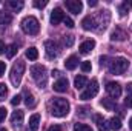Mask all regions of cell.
Instances as JSON below:
<instances>
[{"mask_svg":"<svg viewBox=\"0 0 132 131\" xmlns=\"http://www.w3.org/2000/svg\"><path fill=\"white\" fill-rule=\"evenodd\" d=\"M69 113V102L63 97H55L51 102V114L54 117H65Z\"/></svg>","mask_w":132,"mask_h":131,"instance_id":"1","label":"cell"},{"mask_svg":"<svg viewBox=\"0 0 132 131\" xmlns=\"http://www.w3.org/2000/svg\"><path fill=\"white\" fill-rule=\"evenodd\" d=\"M23 74H25V62L17 60V62L14 63V66H12V69H11V74H9L11 83H12L14 86H19L20 82H22Z\"/></svg>","mask_w":132,"mask_h":131,"instance_id":"2","label":"cell"},{"mask_svg":"<svg viewBox=\"0 0 132 131\" xmlns=\"http://www.w3.org/2000/svg\"><path fill=\"white\" fill-rule=\"evenodd\" d=\"M31 76L32 79L37 82V85L40 88H43L46 85V80H48V74H46V68L43 65H34L31 68Z\"/></svg>","mask_w":132,"mask_h":131,"instance_id":"3","label":"cell"},{"mask_svg":"<svg viewBox=\"0 0 132 131\" xmlns=\"http://www.w3.org/2000/svg\"><path fill=\"white\" fill-rule=\"evenodd\" d=\"M22 30H23L26 34H29V35L37 34V33H38V30H40L38 20H37L35 17H32V16L25 17V19L22 20Z\"/></svg>","mask_w":132,"mask_h":131,"instance_id":"4","label":"cell"},{"mask_svg":"<svg viewBox=\"0 0 132 131\" xmlns=\"http://www.w3.org/2000/svg\"><path fill=\"white\" fill-rule=\"evenodd\" d=\"M128 66H129V62H128L125 57H117V59H114V60L111 62L109 71H111L112 74H118V76H120V74L126 72Z\"/></svg>","mask_w":132,"mask_h":131,"instance_id":"5","label":"cell"},{"mask_svg":"<svg viewBox=\"0 0 132 131\" xmlns=\"http://www.w3.org/2000/svg\"><path fill=\"white\" fill-rule=\"evenodd\" d=\"M45 49H46L48 57L54 59V57H57V56L60 54L62 46H60V43L55 42V40H46V42H45Z\"/></svg>","mask_w":132,"mask_h":131,"instance_id":"6","label":"cell"},{"mask_svg":"<svg viewBox=\"0 0 132 131\" xmlns=\"http://www.w3.org/2000/svg\"><path fill=\"white\" fill-rule=\"evenodd\" d=\"M97 93H98V82H97L95 79H92V80H91V83L88 85V88L81 93L80 99H81V100H89V99L95 97V96H97Z\"/></svg>","mask_w":132,"mask_h":131,"instance_id":"7","label":"cell"},{"mask_svg":"<svg viewBox=\"0 0 132 131\" xmlns=\"http://www.w3.org/2000/svg\"><path fill=\"white\" fill-rule=\"evenodd\" d=\"M106 93L112 99H118L121 96V85L117 83V82H109L106 85Z\"/></svg>","mask_w":132,"mask_h":131,"instance_id":"8","label":"cell"},{"mask_svg":"<svg viewBox=\"0 0 132 131\" xmlns=\"http://www.w3.org/2000/svg\"><path fill=\"white\" fill-rule=\"evenodd\" d=\"M65 5L69 9V12H72V14H78L83 9V3L80 0H65Z\"/></svg>","mask_w":132,"mask_h":131,"instance_id":"9","label":"cell"},{"mask_svg":"<svg viewBox=\"0 0 132 131\" xmlns=\"http://www.w3.org/2000/svg\"><path fill=\"white\" fill-rule=\"evenodd\" d=\"M63 19H65V14H63V11L60 8H55L51 12V23L52 25H59L60 22H63Z\"/></svg>","mask_w":132,"mask_h":131,"instance_id":"10","label":"cell"},{"mask_svg":"<svg viewBox=\"0 0 132 131\" xmlns=\"http://www.w3.org/2000/svg\"><path fill=\"white\" fill-rule=\"evenodd\" d=\"M97 19H94V17H91V16H88V17H85L83 20H81V26H83V30H86V31H91V30H95L97 26Z\"/></svg>","mask_w":132,"mask_h":131,"instance_id":"11","label":"cell"},{"mask_svg":"<svg viewBox=\"0 0 132 131\" xmlns=\"http://www.w3.org/2000/svg\"><path fill=\"white\" fill-rule=\"evenodd\" d=\"M68 86H69V83H68V79L65 77H62V79H59L55 83H54V91H57V93H65L66 90H68Z\"/></svg>","mask_w":132,"mask_h":131,"instance_id":"12","label":"cell"},{"mask_svg":"<svg viewBox=\"0 0 132 131\" xmlns=\"http://www.w3.org/2000/svg\"><path fill=\"white\" fill-rule=\"evenodd\" d=\"M11 123H12L14 127H20V125L23 123V111H20V110L14 111L12 116H11Z\"/></svg>","mask_w":132,"mask_h":131,"instance_id":"13","label":"cell"},{"mask_svg":"<svg viewBox=\"0 0 132 131\" xmlns=\"http://www.w3.org/2000/svg\"><path fill=\"white\" fill-rule=\"evenodd\" d=\"M94 46H95V42L94 40H86V42H83L80 45V53L81 54H89L94 49Z\"/></svg>","mask_w":132,"mask_h":131,"instance_id":"14","label":"cell"},{"mask_svg":"<svg viewBox=\"0 0 132 131\" xmlns=\"http://www.w3.org/2000/svg\"><path fill=\"white\" fill-rule=\"evenodd\" d=\"M126 37H128V35H126V33H125L121 28H115V30L112 31V34H111V40H117V42H123Z\"/></svg>","mask_w":132,"mask_h":131,"instance_id":"15","label":"cell"},{"mask_svg":"<svg viewBox=\"0 0 132 131\" xmlns=\"http://www.w3.org/2000/svg\"><path fill=\"white\" fill-rule=\"evenodd\" d=\"M94 120H95V123H97V128H98L100 131H108V128H109V125H108V122L100 116V114H95L94 116Z\"/></svg>","mask_w":132,"mask_h":131,"instance_id":"16","label":"cell"},{"mask_svg":"<svg viewBox=\"0 0 132 131\" xmlns=\"http://www.w3.org/2000/svg\"><path fill=\"white\" fill-rule=\"evenodd\" d=\"M65 66H66V69H75L77 66H78V57L77 56H71V57H68L66 59V62H65Z\"/></svg>","mask_w":132,"mask_h":131,"instance_id":"17","label":"cell"},{"mask_svg":"<svg viewBox=\"0 0 132 131\" xmlns=\"http://www.w3.org/2000/svg\"><path fill=\"white\" fill-rule=\"evenodd\" d=\"M40 125V116L38 114H32L29 117V131H37Z\"/></svg>","mask_w":132,"mask_h":131,"instance_id":"18","label":"cell"},{"mask_svg":"<svg viewBox=\"0 0 132 131\" xmlns=\"http://www.w3.org/2000/svg\"><path fill=\"white\" fill-rule=\"evenodd\" d=\"M86 85H88V79H86L85 76H78V77H75V80H74V86H75L77 90H83Z\"/></svg>","mask_w":132,"mask_h":131,"instance_id":"19","label":"cell"},{"mask_svg":"<svg viewBox=\"0 0 132 131\" xmlns=\"http://www.w3.org/2000/svg\"><path fill=\"white\" fill-rule=\"evenodd\" d=\"M25 54H26V57H28L29 60H37V59H38V51H37V48H34V46L28 48Z\"/></svg>","mask_w":132,"mask_h":131,"instance_id":"20","label":"cell"},{"mask_svg":"<svg viewBox=\"0 0 132 131\" xmlns=\"http://www.w3.org/2000/svg\"><path fill=\"white\" fill-rule=\"evenodd\" d=\"M109 128H112V130H120L121 128V120H120V117H112L111 120H109Z\"/></svg>","mask_w":132,"mask_h":131,"instance_id":"21","label":"cell"},{"mask_svg":"<svg viewBox=\"0 0 132 131\" xmlns=\"http://www.w3.org/2000/svg\"><path fill=\"white\" fill-rule=\"evenodd\" d=\"M101 105H103L108 111H112V110L115 108V102H114L112 99H103V100H101Z\"/></svg>","mask_w":132,"mask_h":131,"instance_id":"22","label":"cell"},{"mask_svg":"<svg viewBox=\"0 0 132 131\" xmlns=\"http://www.w3.org/2000/svg\"><path fill=\"white\" fill-rule=\"evenodd\" d=\"M11 20H12L11 14H8V12H0V25H9Z\"/></svg>","mask_w":132,"mask_h":131,"instance_id":"23","label":"cell"},{"mask_svg":"<svg viewBox=\"0 0 132 131\" xmlns=\"http://www.w3.org/2000/svg\"><path fill=\"white\" fill-rule=\"evenodd\" d=\"M15 53H17V45H9L8 48H6V56H8V59H12L14 56H15Z\"/></svg>","mask_w":132,"mask_h":131,"instance_id":"24","label":"cell"},{"mask_svg":"<svg viewBox=\"0 0 132 131\" xmlns=\"http://www.w3.org/2000/svg\"><path fill=\"white\" fill-rule=\"evenodd\" d=\"M8 5H9L12 9H17V11L23 8V2H20V0H9V2H8Z\"/></svg>","mask_w":132,"mask_h":131,"instance_id":"25","label":"cell"},{"mask_svg":"<svg viewBox=\"0 0 132 131\" xmlns=\"http://www.w3.org/2000/svg\"><path fill=\"white\" fill-rule=\"evenodd\" d=\"M74 131H92V128L89 125H85V123H75Z\"/></svg>","mask_w":132,"mask_h":131,"instance_id":"26","label":"cell"},{"mask_svg":"<svg viewBox=\"0 0 132 131\" xmlns=\"http://www.w3.org/2000/svg\"><path fill=\"white\" fill-rule=\"evenodd\" d=\"M6 94H8L6 85H5V83H0V100H3V99L6 97Z\"/></svg>","mask_w":132,"mask_h":131,"instance_id":"27","label":"cell"},{"mask_svg":"<svg viewBox=\"0 0 132 131\" xmlns=\"http://www.w3.org/2000/svg\"><path fill=\"white\" fill-rule=\"evenodd\" d=\"M63 43L66 46H72L74 45V35H65L63 37Z\"/></svg>","mask_w":132,"mask_h":131,"instance_id":"28","label":"cell"},{"mask_svg":"<svg viewBox=\"0 0 132 131\" xmlns=\"http://www.w3.org/2000/svg\"><path fill=\"white\" fill-rule=\"evenodd\" d=\"M80 66H81V71H83V72H88V71H91V69H92L91 62H88V60H86V62H83Z\"/></svg>","mask_w":132,"mask_h":131,"instance_id":"29","label":"cell"},{"mask_svg":"<svg viewBox=\"0 0 132 131\" xmlns=\"http://www.w3.org/2000/svg\"><path fill=\"white\" fill-rule=\"evenodd\" d=\"M26 105H28L29 108H32L34 105H35V100H34L32 94H28V96H26Z\"/></svg>","mask_w":132,"mask_h":131,"instance_id":"30","label":"cell"},{"mask_svg":"<svg viewBox=\"0 0 132 131\" xmlns=\"http://www.w3.org/2000/svg\"><path fill=\"white\" fill-rule=\"evenodd\" d=\"M63 23H65V26H68V28H74V22H72L71 17H65L63 19Z\"/></svg>","mask_w":132,"mask_h":131,"instance_id":"31","label":"cell"},{"mask_svg":"<svg viewBox=\"0 0 132 131\" xmlns=\"http://www.w3.org/2000/svg\"><path fill=\"white\" fill-rule=\"evenodd\" d=\"M126 12H128V3H123L120 6V16L123 17V16H126Z\"/></svg>","mask_w":132,"mask_h":131,"instance_id":"32","label":"cell"},{"mask_svg":"<svg viewBox=\"0 0 132 131\" xmlns=\"http://www.w3.org/2000/svg\"><path fill=\"white\" fill-rule=\"evenodd\" d=\"M46 5H48V2H46V0H45V2H40V0L34 2V6H35V8H45Z\"/></svg>","mask_w":132,"mask_h":131,"instance_id":"33","label":"cell"},{"mask_svg":"<svg viewBox=\"0 0 132 131\" xmlns=\"http://www.w3.org/2000/svg\"><path fill=\"white\" fill-rule=\"evenodd\" d=\"M6 108H3V106H0V122H3L5 120V117H6Z\"/></svg>","mask_w":132,"mask_h":131,"instance_id":"34","label":"cell"},{"mask_svg":"<svg viewBox=\"0 0 132 131\" xmlns=\"http://www.w3.org/2000/svg\"><path fill=\"white\" fill-rule=\"evenodd\" d=\"M20 102H22V96H14V97H12V100H11V103H12L14 106H15V105H19Z\"/></svg>","mask_w":132,"mask_h":131,"instance_id":"35","label":"cell"},{"mask_svg":"<svg viewBox=\"0 0 132 131\" xmlns=\"http://www.w3.org/2000/svg\"><path fill=\"white\" fill-rule=\"evenodd\" d=\"M125 103H126V106H129V108H132V94H129V96H126V99H125Z\"/></svg>","mask_w":132,"mask_h":131,"instance_id":"36","label":"cell"},{"mask_svg":"<svg viewBox=\"0 0 132 131\" xmlns=\"http://www.w3.org/2000/svg\"><path fill=\"white\" fill-rule=\"evenodd\" d=\"M5 69H6V63L5 62H0V76L5 74Z\"/></svg>","mask_w":132,"mask_h":131,"instance_id":"37","label":"cell"},{"mask_svg":"<svg viewBox=\"0 0 132 131\" xmlns=\"http://www.w3.org/2000/svg\"><path fill=\"white\" fill-rule=\"evenodd\" d=\"M100 65H101V66H106V65H108V57H106V56H103V57L100 59Z\"/></svg>","mask_w":132,"mask_h":131,"instance_id":"38","label":"cell"},{"mask_svg":"<svg viewBox=\"0 0 132 131\" xmlns=\"http://www.w3.org/2000/svg\"><path fill=\"white\" fill-rule=\"evenodd\" d=\"M48 131H62V128L59 127V125H52V127H49Z\"/></svg>","mask_w":132,"mask_h":131,"instance_id":"39","label":"cell"},{"mask_svg":"<svg viewBox=\"0 0 132 131\" xmlns=\"http://www.w3.org/2000/svg\"><path fill=\"white\" fill-rule=\"evenodd\" d=\"M5 49H6V46H5V43H3V42L0 40V54H2V53H3Z\"/></svg>","mask_w":132,"mask_h":131,"instance_id":"40","label":"cell"},{"mask_svg":"<svg viewBox=\"0 0 132 131\" xmlns=\"http://www.w3.org/2000/svg\"><path fill=\"white\" fill-rule=\"evenodd\" d=\"M88 5H89V6H97V2H95V0H89Z\"/></svg>","mask_w":132,"mask_h":131,"instance_id":"41","label":"cell"},{"mask_svg":"<svg viewBox=\"0 0 132 131\" xmlns=\"http://www.w3.org/2000/svg\"><path fill=\"white\" fill-rule=\"evenodd\" d=\"M60 74H62V72H60L59 69H54V71H52V76H55V77H59Z\"/></svg>","mask_w":132,"mask_h":131,"instance_id":"42","label":"cell"},{"mask_svg":"<svg viewBox=\"0 0 132 131\" xmlns=\"http://www.w3.org/2000/svg\"><path fill=\"white\" fill-rule=\"evenodd\" d=\"M126 90H128V91H129V93L132 94V83H128V86H126Z\"/></svg>","mask_w":132,"mask_h":131,"instance_id":"43","label":"cell"},{"mask_svg":"<svg viewBox=\"0 0 132 131\" xmlns=\"http://www.w3.org/2000/svg\"><path fill=\"white\" fill-rule=\"evenodd\" d=\"M129 128L132 130V117H131V120H129Z\"/></svg>","mask_w":132,"mask_h":131,"instance_id":"44","label":"cell"},{"mask_svg":"<svg viewBox=\"0 0 132 131\" xmlns=\"http://www.w3.org/2000/svg\"><path fill=\"white\" fill-rule=\"evenodd\" d=\"M0 131H8L6 128H0Z\"/></svg>","mask_w":132,"mask_h":131,"instance_id":"45","label":"cell"}]
</instances>
